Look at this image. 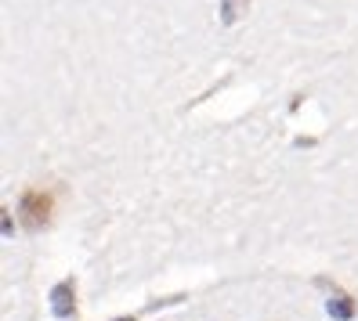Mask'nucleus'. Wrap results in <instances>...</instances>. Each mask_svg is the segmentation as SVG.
<instances>
[{
	"label": "nucleus",
	"mask_w": 358,
	"mask_h": 321,
	"mask_svg": "<svg viewBox=\"0 0 358 321\" xmlns=\"http://www.w3.org/2000/svg\"><path fill=\"white\" fill-rule=\"evenodd\" d=\"M22 213H26V224H29V227L48 224V213H51V195H40V191H26V199H22Z\"/></svg>",
	"instance_id": "obj_1"
},
{
	"label": "nucleus",
	"mask_w": 358,
	"mask_h": 321,
	"mask_svg": "<svg viewBox=\"0 0 358 321\" xmlns=\"http://www.w3.org/2000/svg\"><path fill=\"white\" fill-rule=\"evenodd\" d=\"M116 321H131V318H116Z\"/></svg>",
	"instance_id": "obj_4"
},
{
	"label": "nucleus",
	"mask_w": 358,
	"mask_h": 321,
	"mask_svg": "<svg viewBox=\"0 0 358 321\" xmlns=\"http://www.w3.org/2000/svg\"><path fill=\"white\" fill-rule=\"evenodd\" d=\"M243 4H250V0H221V18H224V22L231 26V22H236V18H239V11H243Z\"/></svg>",
	"instance_id": "obj_3"
},
{
	"label": "nucleus",
	"mask_w": 358,
	"mask_h": 321,
	"mask_svg": "<svg viewBox=\"0 0 358 321\" xmlns=\"http://www.w3.org/2000/svg\"><path fill=\"white\" fill-rule=\"evenodd\" d=\"M55 314L58 318H69L73 314V307H69V285H58L55 289Z\"/></svg>",
	"instance_id": "obj_2"
}]
</instances>
